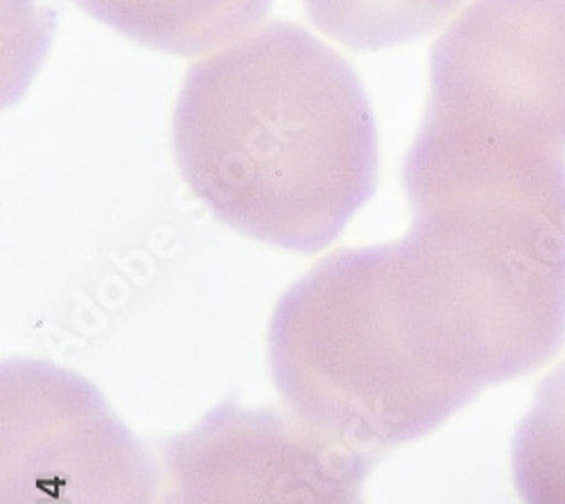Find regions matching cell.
I'll return each mask as SVG.
<instances>
[{
	"label": "cell",
	"instance_id": "obj_3",
	"mask_svg": "<svg viewBox=\"0 0 565 504\" xmlns=\"http://www.w3.org/2000/svg\"><path fill=\"white\" fill-rule=\"evenodd\" d=\"M159 457L98 387L49 360L0 364V504H157Z\"/></svg>",
	"mask_w": 565,
	"mask_h": 504
},
{
	"label": "cell",
	"instance_id": "obj_5",
	"mask_svg": "<svg viewBox=\"0 0 565 504\" xmlns=\"http://www.w3.org/2000/svg\"><path fill=\"white\" fill-rule=\"evenodd\" d=\"M96 21L152 51L191 57L247 36L274 0H75Z\"/></svg>",
	"mask_w": 565,
	"mask_h": 504
},
{
	"label": "cell",
	"instance_id": "obj_2",
	"mask_svg": "<svg viewBox=\"0 0 565 504\" xmlns=\"http://www.w3.org/2000/svg\"><path fill=\"white\" fill-rule=\"evenodd\" d=\"M181 179L245 238L333 245L379 183V131L351 64L276 21L188 71L172 118Z\"/></svg>",
	"mask_w": 565,
	"mask_h": 504
},
{
	"label": "cell",
	"instance_id": "obj_6",
	"mask_svg": "<svg viewBox=\"0 0 565 504\" xmlns=\"http://www.w3.org/2000/svg\"><path fill=\"white\" fill-rule=\"evenodd\" d=\"M312 23L358 51H383L441 28L466 0H303Z\"/></svg>",
	"mask_w": 565,
	"mask_h": 504
},
{
	"label": "cell",
	"instance_id": "obj_1",
	"mask_svg": "<svg viewBox=\"0 0 565 504\" xmlns=\"http://www.w3.org/2000/svg\"><path fill=\"white\" fill-rule=\"evenodd\" d=\"M267 357L290 415L373 457L527 374L484 299L414 228L331 254L286 290Z\"/></svg>",
	"mask_w": 565,
	"mask_h": 504
},
{
	"label": "cell",
	"instance_id": "obj_7",
	"mask_svg": "<svg viewBox=\"0 0 565 504\" xmlns=\"http://www.w3.org/2000/svg\"><path fill=\"white\" fill-rule=\"evenodd\" d=\"M521 504H565V362L541 383L511 443Z\"/></svg>",
	"mask_w": 565,
	"mask_h": 504
},
{
	"label": "cell",
	"instance_id": "obj_4",
	"mask_svg": "<svg viewBox=\"0 0 565 504\" xmlns=\"http://www.w3.org/2000/svg\"><path fill=\"white\" fill-rule=\"evenodd\" d=\"M157 504H364L379 457L326 437L286 407L228 398L157 446Z\"/></svg>",
	"mask_w": 565,
	"mask_h": 504
}]
</instances>
